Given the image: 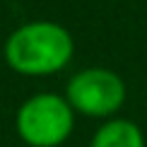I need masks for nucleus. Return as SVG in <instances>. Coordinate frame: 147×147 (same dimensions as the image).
Listing matches in <instances>:
<instances>
[{"mask_svg": "<svg viewBox=\"0 0 147 147\" xmlns=\"http://www.w3.org/2000/svg\"><path fill=\"white\" fill-rule=\"evenodd\" d=\"M75 111L63 94L39 92L24 99L15 116V130L29 147H60L72 135Z\"/></svg>", "mask_w": 147, "mask_h": 147, "instance_id": "nucleus-2", "label": "nucleus"}, {"mask_svg": "<svg viewBox=\"0 0 147 147\" xmlns=\"http://www.w3.org/2000/svg\"><path fill=\"white\" fill-rule=\"evenodd\" d=\"M63 96L75 113L109 118L125 104V82L109 68H84L68 80Z\"/></svg>", "mask_w": 147, "mask_h": 147, "instance_id": "nucleus-3", "label": "nucleus"}, {"mask_svg": "<svg viewBox=\"0 0 147 147\" xmlns=\"http://www.w3.org/2000/svg\"><path fill=\"white\" fill-rule=\"evenodd\" d=\"M75 39L63 24L53 20L24 22L5 39L3 56L15 72L44 77L60 72L72 60Z\"/></svg>", "mask_w": 147, "mask_h": 147, "instance_id": "nucleus-1", "label": "nucleus"}, {"mask_svg": "<svg viewBox=\"0 0 147 147\" xmlns=\"http://www.w3.org/2000/svg\"><path fill=\"white\" fill-rule=\"evenodd\" d=\"M89 147H145V135L128 118H109L96 128Z\"/></svg>", "mask_w": 147, "mask_h": 147, "instance_id": "nucleus-4", "label": "nucleus"}]
</instances>
